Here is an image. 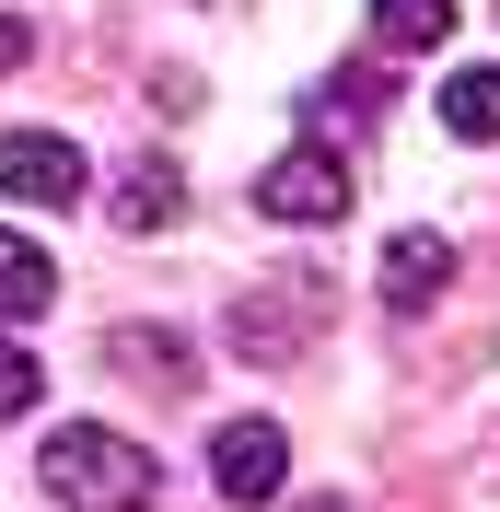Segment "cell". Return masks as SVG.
I'll return each mask as SVG.
<instances>
[{
    "label": "cell",
    "instance_id": "obj_1",
    "mask_svg": "<svg viewBox=\"0 0 500 512\" xmlns=\"http://www.w3.org/2000/svg\"><path fill=\"white\" fill-rule=\"evenodd\" d=\"M35 478L59 489V512H152L163 466H152V443H128L105 419H59V443L35 454Z\"/></svg>",
    "mask_w": 500,
    "mask_h": 512
},
{
    "label": "cell",
    "instance_id": "obj_2",
    "mask_svg": "<svg viewBox=\"0 0 500 512\" xmlns=\"http://www.w3.org/2000/svg\"><path fill=\"white\" fill-rule=\"evenodd\" d=\"M349 163L326 152V140H291L280 163H268V175H256V210H268V222H291V233H326V222H349Z\"/></svg>",
    "mask_w": 500,
    "mask_h": 512
},
{
    "label": "cell",
    "instance_id": "obj_3",
    "mask_svg": "<svg viewBox=\"0 0 500 512\" xmlns=\"http://www.w3.org/2000/svg\"><path fill=\"white\" fill-rule=\"evenodd\" d=\"M82 187H94L82 140H59V128H12V140H0V198H24V210H70Z\"/></svg>",
    "mask_w": 500,
    "mask_h": 512
},
{
    "label": "cell",
    "instance_id": "obj_4",
    "mask_svg": "<svg viewBox=\"0 0 500 512\" xmlns=\"http://www.w3.org/2000/svg\"><path fill=\"white\" fill-rule=\"evenodd\" d=\"M210 478H221V501H280L291 489V431L280 419H221L210 431Z\"/></svg>",
    "mask_w": 500,
    "mask_h": 512
},
{
    "label": "cell",
    "instance_id": "obj_5",
    "mask_svg": "<svg viewBox=\"0 0 500 512\" xmlns=\"http://www.w3.org/2000/svg\"><path fill=\"white\" fill-rule=\"evenodd\" d=\"M314 280H280V291H233V350L245 361H303L314 350Z\"/></svg>",
    "mask_w": 500,
    "mask_h": 512
},
{
    "label": "cell",
    "instance_id": "obj_6",
    "mask_svg": "<svg viewBox=\"0 0 500 512\" xmlns=\"http://www.w3.org/2000/svg\"><path fill=\"white\" fill-rule=\"evenodd\" d=\"M442 280H454V245H442V233H396V245H384V315L442 303Z\"/></svg>",
    "mask_w": 500,
    "mask_h": 512
},
{
    "label": "cell",
    "instance_id": "obj_7",
    "mask_svg": "<svg viewBox=\"0 0 500 512\" xmlns=\"http://www.w3.org/2000/svg\"><path fill=\"white\" fill-rule=\"evenodd\" d=\"M117 373H140L152 396H187V384H198V350L175 338V326H117Z\"/></svg>",
    "mask_w": 500,
    "mask_h": 512
},
{
    "label": "cell",
    "instance_id": "obj_8",
    "mask_svg": "<svg viewBox=\"0 0 500 512\" xmlns=\"http://www.w3.org/2000/svg\"><path fill=\"white\" fill-rule=\"evenodd\" d=\"M59 303V268L24 245V233H0V326H24V315H47Z\"/></svg>",
    "mask_w": 500,
    "mask_h": 512
},
{
    "label": "cell",
    "instance_id": "obj_9",
    "mask_svg": "<svg viewBox=\"0 0 500 512\" xmlns=\"http://www.w3.org/2000/svg\"><path fill=\"white\" fill-rule=\"evenodd\" d=\"M175 210H187V175H175V163H128L117 175V222L128 233H163Z\"/></svg>",
    "mask_w": 500,
    "mask_h": 512
},
{
    "label": "cell",
    "instance_id": "obj_10",
    "mask_svg": "<svg viewBox=\"0 0 500 512\" xmlns=\"http://www.w3.org/2000/svg\"><path fill=\"white\" fill-rule=\"evenodd\" d=\"M442 128H454V140H500V59H477V70L442 82Z\"/></svg>",
    "mask_w": 500,
    "mask_h": 512
},
{
    "label": "cell",
    "instance_id": "obj_11",
    "mask_svg": "<svg viewBox=\"0 0 500 512\" xmlns=\"http://www.w3.org/2000/svg\"><path fill=\"white\" fill-rule=\"evenodd\" d=\"M373 35L396 59H431L442 35H454V0H373Z\"/></svg>",
    "mask_w": 500,
    "mask_h": 512
},
{
    "label": "cell",
    "instance_id": "obj_12",
    "mask_svg": "<svg viewBox=\"0 0 500 512\" xmlns=\"http://www.w3.org/2000/svg\"><path fill=\"white\" fill-rule=\"evenodd\" d=\"M35 396H47V373H35V350H12V338H0V419H24Z\"/></svg>",
    "mask_w": 500,
    "mask_h": 512
},
{
    "label": "cell",
    "instance_id": "obj_13",
    "mask_svg": "<svg viewBox=\"0 0 500 512\" xmlns=\"http://www.w3.org/2000/svg\"><path fill=\"white\" fill-rule=\"evenodd\" d=\"M24 59H35V35L12 24V12H0V70H24Z\"/></svg>",
    "mask_w": 500,
    "mask_h": 512
},
{
    "label": "cell",
    "instance_id": "obj_14",
    "mask_svg": "<svg viewBox=\"0 0 500 512\" xmlns=\"http://www.w3.org/2000/svg\"><path fill=\"white\" fill-rule=\"evenodd\" d=\"M291 512H349V501H291Z\"/></svg>",
    "mask_w": 500,
    "mask_h": 512
}]
</instances>
